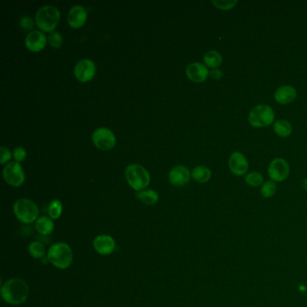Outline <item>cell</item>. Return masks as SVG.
Wrapping results in <instances>:
<instances>
[{"label": "cell", "instance_id": "obj_1", "mask_svg": "<svg viewBox=\"0 0 307 307\" xmlns=\"http://www.w3.org/2000/svg\"><path fill=\"white\" fill-rule=\"evenodd\" d=\"M28 284L19 278L8 279L1 287V296L6 303L11 305H19L28 298Z\"/></svg>", "mask_w": 307, "mask_h": 307}, {"label": "cell", "instance_id": "obj_2", "mask_svg": "<svg viewBox=\"0 0 307 307\" xmlns=\"http://www.w3.org/2000/svg\"><path fill=\"white\" fill-rule=\"evenodd\" d=\"M60 19L61 13L56 7L52 5H46L39 8L35 15V23L38 28L43 32L50 33L56 28Z\"/></svg>", "mask_w": 307, "mask_h": 307}, {"label": "cell", "instance_id": "obj_3", "mask_svg": "<svg viewBox=\"0 0 307 307\" xmlns=\"http://www.w3.org/2000/svg\"><path fill=\"white\" fill-rule=\"evenodd\" d=\"M47 258L54 267L65 270L68 268L72 263V250L67 243H54L49 249Z\"/></svg>", "mask_w": 307, "mask_h": 307}, {"label": "cell", "instance_id": "obj_4", "mask_svg": "<svg viewBox=\"0 0 307 307\" xmlns=\"http://www.w3.org/2000/svg\"><path fill=\"white\" fill-rule=\"evenodd\" d=\"M126 178L131 187L139 192L145 189L150 184V174L139 164H131L126 168Z\"/></svg>", "mask_w": 307, "mask_h": 307}, {"label": "cell", "instance_id": "obj_5", "mask_svg": "<svg viewBox=\"0 0 307 307\" xmlns=\"http://www.w3.org/2000/svg\"><path fill=\"white\" fill-rule=\"evenodd\" d=\"M13 211L16 218L24 223H32L36 222L38 219V207L28 198H20L16 200L13 206Z\"/></svg>", "mask_w": 307, "mask_h": 307}, {"label": "cell", "instance_id": "obj_6", "mask_svg": "<svg viewBox=\"0 0 307 307\" xmlns=\"http://www.w3.org/2000/svg\"><path fill=\"white\" fill-rule=\"evenodd\" d=\"M275 120V113L270 105L261 104L256 105L249 114V122L254 127L271 126Z\"/></svg>", "mask_w": 307, "mask_h": 307}, {"label": "cell", "instance_id": "obj_7", "mask_svg": "<svg viewBox=\"0 0 307 307\" xmlns=\"http://www.w3.org/2000/svg\"><path fill=\"white\" fill-rule=\"evenodd\" d=\"M92 142L97 149L109 150L116 145L117 138L111 130L101 127L94 132L92 134Z\"/></svg>", "mask_w": 307, "mask_h": 307}, {"label": "cell", "instance_id": "obj_8", "mask_svg": "<svg viewBox=\"0 0 307 307\" xmlns=\"http://www.w3.org/2000/svg\"><path fill=\"white\" fill-rule=\"evenodd\" d=\"M3 178L9 186H20L24 184L25 176L19 162H13L5 166Z\"/></svg>", "mask_w": 307, "mask_h": 307}, {"label": "cell", "instance_id": "obj_9", "mask_svg": "<svg viewBox=\"0 0 307 307\" xmlns=\"http://www.w3.org/2000/svg\"><path fill=\"white\" fill-rule=\"evenodd\" d=\"M270 178L274 181L281 182L287 179L289 175V166L282 158L274 159L267 169Z\"/></svg>", "mask_w": 307, "mask_h": 307}, {"label": "cell", "instance_id": "obj_10", "mask_svg": "<svg viewBox=\"0 0 307 307\" xmlns=\"http://www.w3.org/2000/svg\"><path fill=\"white\" fill-rule=\"evenodd\" d=\"M97 68L93 61L84 59L77 62L74 68V75L81 82H89L96 75Z\"/></svg>", "mask_w": 307, "mask_h": 307}, {"label": "cell", "instance_id": "obj_11", "mask_svg": "<svg viewBox=\"0 0 307 307\" xmlns=\"http://www.w3.org/2000/svg\"><path fill=\"white\" fill-rule=\"evenodd\" d=\"M93 247L97 253L106 256L113 253L117 248V243L114 239L110 235H97L94 239Z\"/></svg>", "mask_w": 307, "mask_h": 307}, {"label": "cell", "instance_id": "obj_12", "mask_svg": "<svg viewBox=\"0 0 307 307\" xmlns=\"http://www.w3.org/2000/svg\"><path fill=\"white\" fill-rule=\"evenodd\" d=\"M47 38L41 31H32L25 38V46L32 53H39L44 50L47 44Z\"/></svg>", "mask_w": 307, "mask_h": 307}, {"label": "cell", "instance_id": "obj_13", "mask_svg": "<svg viewBox=\"0 0 307 307\" xmlns=\"http://www.w3.org/2000/svg\"><path fill=\"white\" fill-rule=\"evenodd\" d=\"M186 74L190 81L196 83H201L206 81L209 76V70L206 65L200 62H194L187 65L186 69Z\"/></svg>", "mask_w": 307, "mask_h": 307}, {"label": "cell", "instance_id": "obj_14", "mask_svg": "<svg viewBox=\"0 0 307 307\" xmlns=\"http://www.w3.org/2000/svg\"><path fill=\"white\" fill-rule=\"evenodd\" d=\"M229 167L232 173L236 176H243L249 169V162L246 157L239 151L232 154L229 159Z\"/></svg>", "mask_w": 307, "mask_h": 307}, {"label": "cell", "instance_id": "obj_15", "mask_svg": "<svg viewBox=\"0 0 307 307\" xmlns=\"http://www.w3.org/2000/svg\"><path fill=\"white\" fill-rule=\"evenodd\" d=\"M88 17V13L84 7L82 6H74L70 8L68 14V23L69 26L73 29H79L85 24Z\"/></svg>", "mask_w": 307, "mask_h": 307}, {"label": "cell", "instance_id": "obj_16", "mask_svg": "<svg viewBox=\"0 0 307 307\" xmlns=\"http://www.w3.org/2000/svg\"><path fill=\"white\" fill-rule=\"evenodd\" d=\"M191 173L187 168L185 166H176L172 170H170L169 174V179L170 182L177 186H185L190 180Z\"/></svg>", "mask_w": 307, "mask_h": 307}, {"label": "cell", "instance_id": "obj_17", "mask_svg": "<svg viewBox=\"0 0 307 307\" xmlns=\"http://www.w3.org/2000/svg\"><path fill=\"white\" fill-rule=\"evenodd\" d=\"M274 97L276 101L279 104L287 105L295 100L296 97V90L292 86H282L276 90Z\"/></svg>", "mask_w": 307, "mask_h": 307}, {"label": "cell", "instance_id": "obj_18", "mask_svg": "<svg viewBox=\"0 0 307 307\" xmlns=\"http://www.w3.org/2000/svg\"><path fill=\"white\" fill-rule=\"evenodd\" d=\"M35 229L42 235H51L54 230L53 219L47 216H41L35 222Z\"/></svg>", "mask_w": 307, "mask_h": 307}, {"label": "cell", "instance_id": "obj_19", "mask_svg": "<svg viewBox=\"0 0 307 307\" xmlns=\"http://www.w3.org/2000/svg\"><path fill=\"white\" fill-rule=\"evenodd\" d=\"M192 178L199 183H206L208 181L212 176L210 169L206 166H198L191 172Z\"/></svg>", "mask_w": 307, "mask_h": 307}, {"label": "cell", "instance_id": "obj_20", "mask_svg": "<svg viewBox=\"0 0 307 307\" xmlns=\"http://www.w3.org/2000/svg\"><path fill=\"white\" fill-rule=\"evenodd\" d=\"M138 199L147 206H154L159 200V195L152 189L142 190L136 194Z\"/></svg>", "mask_w": 307, "mask_h": 307}, {"label": "cell", "instance_id": "obj_21", "mask_svg": "<svg viewBox=\"0 0 307 307\" xmlns=\"http://www.w3.org/2000/svg\"><path fill=\"white\" fill-rule=\"evenodd\" d=\"M204 61L206 66L212 69H217L222 64V57L217 51H209L205 54Z\"/></svg>", "mask_w": 307, "mask_h": 307}, {"label": "cell", "instance_id": "obj_22", "mask_svg": "<svg viewBox=\"0 0 307 307\" xmlns=\"http://www.w3.org/2000/svg\"><path fill=\"white\" fill-rule=\"evenodd\" d=\"M274 131L280 137H287L292 134L291 124L284 119L278 120L274 124Z\"/></svg>", "mask_w": 307, "mask_h": 307}, {"label": "cell", "instance_id": "obj_23", "mask_svg": "<svg viewBox=\"0 0 307 307\" xmlns=\"http://www.w3.org/2000/svg\"><path fill=\"white\" fill-rule=\"evenodd\" d=\"M28 251L34 259H43L45 256V245L40 242H32L29 244Z\"/></svg>", "mask_w": 307, "mask_h": 307}, {"label": "cell", "instance_id": "obj_24", "mask_svg": "<svg viewBox=\"0 0 307 307\" xmlns=\"http://www.w3.org/2000/svg\"><path fill=\"white\" fill-rule=\"evenodd\" d=\"M61 213H62V204L60 200H53V202L50 204L48 208V214L50 218L53 220L61 217Z\"/></svg>", "mask_w": 307, "mask_h": 307}, {"label": "cell", "instance_id": "obj_25", "mask_svg": "<svg viewBox=\"0 0 307 307\" xmlns=\"http://www.w3.org/2000/svg\"><path fill=\"white\" fill-rule=\"evenodd\" d=\"M276 191H277V185H276L275 182L272 181V180L264 182L262 187L260 189L261 195L266 198L273 197L275 195Z\"/></svg>", "mask_w": 307, "mask_h": 307}, {"label": "cell", "instance_id": "obj_26", "mask_svg": "<svg viewBox=\"0 0 307 307\" xmlns=\"http://www.w3.org/2000/svg\"><path fill=\"white\" fill-rule=\"evenodd\" d=\"M247 185L251 186H259L263 183V176L259 172H251L245 178Z\"/></svg>", "mask_w": 307, "mask_h": 307}, {"label": "cell", "instance_id": "obj_27", "mask_svg": "<svg viewBox=\"0 0 307 307\" xmlns=\"http://www.w3.org/2000/svg\"><path fill=\"white\" fill-rule=\"evenodd\" d=\"M211 3L218 9L229 10V9L235 8V6L238 4V1L237 0H213V1H211Z\"/></svg>", "mask_w": 307, "mask_h": 307}, {"label": "cell", "instance_id": "obj_28", "mask_svg": "<svg viewBox=\"0 0 307 307\" xmlns=\"http://www.w3.org/2000/svg\"><path fill=\"white\" fill-rule=\"evenodd\" d=\"M47 40H48L50 46H52L54 49L60 48L63 43V39H62L61 33L58 32H51L48 35Z\"/></svg>", "mask_w": 307, "mask_h": 307}, {"label": "cell", "instance_id": "obj_29", "mask_svg": "<svg viewBox=\"0 0 307 307\" xmlns=\"http://www.w3.org/2000/svg\"><path fill=\"white\" fill-rule=\"evenodd\" d=\"M19 24L21 28L24 29V31H31L34 26V22L30 16H24L21 18Z\"/></svg>", "mask_w": 307, "mask_h": 307}, {"label": "cell", "instance_id": "obj_30", "mask_svg": "<svg viewBox=\"0 0 307 307\" xmlns=\"http://www.w3.org/2000/svg\"><path fill=\"white\" fill-rule=\"evenodd\" d=\"M13 156H14V159H15L16 162H24L25 158L27 156V154H26V150H24V148L17 147L14 150Z\"/></svg>", "mask_w": 307, "mask_h": 307}, {"label": "cell", "instance_id": "obj_31", "mask_svg": "<svg viewBox=\"0 0 307 307\" xmlns=\"http://www.w3.org/2000/svg\"><path fill=\"white\" fill-rule=\"evenodd\" d=\"M11 157H12V154H11L9 149H8L7 147L2 146L0 148V163L1 164L7 163L8 161H10Z\"/></svg>", "mask_w": 307, "mask_h": 307}, {"label": "cell", "instance_id": "obj_32", "mask_svg": "<svg viewBox=\"0 0 307 307\" xmlns=\"http://www.w3.org/2000/svg\"><path fill=\"white\" fill-rule=\"evenodd\" d=\"M209 76L214 81H218L222 77V70L219 69H212V70L209 71Z\"/></svg>", "mask_w": 307, "mask_h": 307}, {"label": "cell", "instance_id": "obj_33", "mask_svg": "<svg viewBox=\"0 0 307 307\" xmlns=\"http://www.w3.org/2000/svg\"><path fill=\"white\" fill-rule=\"evenodd\" d=\"M302 186H303L304 189L307 190V178L303 179V182H302Z\"/></svg>", "mask_w": 307, "mask_h": 307}]
</instances>
